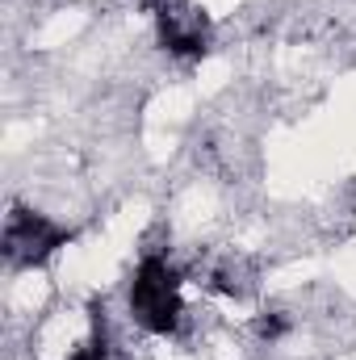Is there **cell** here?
Returning a JSON list of instances; mask_svg holds the SVG:
<instances>
[{
  "mask_svg": "<svg viewBox=\"0 0 356 360\" xmlns=\"http://www.w3.org/2000/svg\"><path fill=\"white\" fill-rule=\"evenodd\" d=\"M130 319L147 335H177L184 323V297H180V272L168 256L147 252L130 281Z\"/></svg>",
  "mask_w": 356,
  "mask_h": 360,
  "instance_id": "obj_1",
  "label": "cell"
},
{
  "mask_svg": "<svg viewBox=\"0 0 356 360\" xmlns=\"http://www.w3.org/2000/svg\"><path fill=\"white\" fill-rule=\"evenodd\" d=\"M63 239H68V231L55 226V222H51L46 214H38V210L13 205L8 218H4V256H8V264L34 269V264H42L46 256H55Z\"/></svg>",
  "mask_w": 356,
  "mask_h": 360,
  "instance_id": "obj_2",
  "label": "cell"
}]
</instances>
